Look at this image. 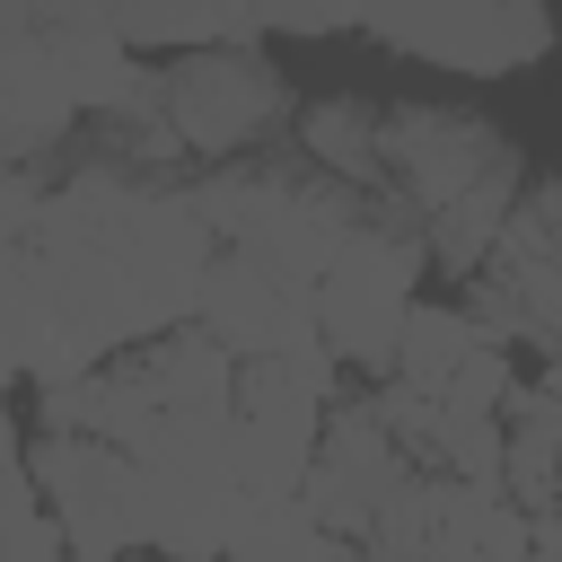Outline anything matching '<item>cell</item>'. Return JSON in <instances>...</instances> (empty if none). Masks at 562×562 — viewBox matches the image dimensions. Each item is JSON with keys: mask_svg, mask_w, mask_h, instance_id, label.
<instances>
[{"mask_svg": "<svg viewBox=\"0 0 562 562\" xmlns=\"http://www.w3.org/2000/svg\"><path fill=\"white\" fill-rule=\"evenodd\" d=\"M26 474H35V492H44L70 562H114V553L132 544V457H123V448L44 430Z\"/></svg>", "mask_w": 562, "mask_h": 562, "instance_id": "obj_4", "label": "cell"}, {"mask_svg": "<svg viewBox=\"0 0 562 562\" xmlns=\"http://www.w3.org/2000/svg\"><path fill=\"white\" fill-rule=\"evenodd\" d=\"M509 386H518L509 351H501V342H483V351H474V360H465V369L448 378V395H439V404H448V413H483V422H501Z\"/></svg>", "mask_w": 562, "mask_h": 562, "instance_id": "obj_12", "label": "cell"}, {"mask_svg": "<svg viewBox=\"0 0 562 562\" xmlns=\"http://www.w3.org/2000/svg\"><path fill=\"white\" fill-rule=\"evenodd\" d=\"M483 351V334L465 325V307H413L404 316V342H395V378L422 386V395H448V378Z\"/></svg>", "mask_w": 562, "mask_h": 562, "instance_id": "obj_10", "label": "cell"}, {"mask_svg": "<svg viewBox=\"0 0 562 562\" xmlns=\"http://www.w3.org/2000/svg\"><path fill=\"white\" fill-rule=\"evenodd\" d=\"M35 220H44V202H35V184L0 167V237H18V228H35Z\"/></svg>", "mask_w": 562, "mask_h": 562, "instance_id": "obj_13", "label": "cell"}, {"mask_svg": "<svg viewBox=\"0 0 562 562\" xmlns=\"http://www.w3.org/2000/svg\"><path fill=\"white\" fill-rule=\"evenodd\" d=\"M140 378L158 386L167 413H237V360L202 334V325H167L140 351Z\"/></svg>", "mask_w": 562, "mask_h": 562, "instance_id": "obj_8", "label": "cell"}, {"mask_svg": "<svg viewBox=\"0 0 562 562\" xmlns=\"http://www.w3.org/2000/svg\"><path fill=\"white\" fill-rule=\"evenodd\" d=\"M290 114V88L255 61V53H184L158 79V123L202 149V158H237L255 132H272Z\"/></svg>", "mask_w": 562, "mask_h": 562, "instance_id": "obj_1", "label": "cell"}, {"mask_svg": "<svg viewBox=\"0 0 562 562\" xmlns=\"http://www.w3.org/2000/svg\"><path fill=\"white\" fill-rule=\"evenodd\" d=\"M501 149H509V140H501L483 114H465V105H386V123H378L386 184H395L404 202H422V220L448 211L457 193H474V184L501 167Z\"/></svg>", "mask_w": 562, "mask_h": 562, "instance_id": "obj_3", "label": "cell"}, {"mask_svg": "<svg viewBox=\"0 0 562 562\" xmlns=\"http://www.w3.org/2000/svg\"><path fill=\"white\" fill-rule=\"evenodd\" d=\"M9 369H18V360H9V351H0V386H9Z\"/></svg>", "mask_w": 562, "mask_h": 562, "instance_id": "obj_16", "label": "cell"}, {"mask_svg": "<svg viewBox=\"0 0 562 562\" xmlns=\"http://www.w3.org/2000/svg\"><path fill=\"white\" fill-rule=\"evenodd\" d=\"M404 474H413L404 448H395V439L378 430V413L351 395V404L325 413L316 465H307V483H299V509L316 518V536H334V544H369V527H378V509H386V492H395Z\"/></svg>", "mask_w": 562, "mask_h": 562, "instance_id": "obj_2", "label": "cell"}, {"mask_svg": "<svg viewBox=\"0 0 562 562\" xmlns=\"http://www.w3.org/2000/svg\"><path fill=\"white\" fill-rule=\"evenodd\" d=\"M281 316H290V281H281V272H263L255 255L202 263V281H193V325H202L228 360H263V351L281 342Z\"/></svg>", "mask_w": 562, "mask_h": 562, "instance_id": "obj_5", "label": "cell"}, {"mask_svg": "<svg viewBox=\"0 0 562 562\" xmlns=\"http://www.w3.org/2000/svg\"><path fill=\"white\" fill-rule=\"evenodd\" d=\"M509 211H518V149H501V167L474 193H457L448 211L422 220V255L448 263V272H483L492 246H501V228H509Z\"/></svg>", "mask_w": 562, "mask_h": 562, "instance_id": "obj_6", "label": "cell"}, {"mask_svg": "<svg viewBox=\"0 0 562 562\" xmlns=\"http://www.w3.org/2000/svg\"><path fill=\"white\" fill-rule=\"evenodd\" d=\"M536 562H562V509H553V518H536Z\"/></svg>", "mask_w": 562, "mask_h": 562, "instance_id": "obj_14", "label": "cell"}, {"mask_svg": "<svg viewBox=\"0 0 562 562\" xmlns=\"http://www.w3.org/2000/svg\"><path fill=\"white\" fill-rule=\"evenodd\" d=\"M0 474H18V422H9V404H0Z\"/></svg>", "mask_w": 562, "mask_h": 562, "instance_id": "obj_15", "label": "cell"}, {"mask_svg": "<svg viewBox=\"0 0 562 562\" xmlns=\"http://www.w3.org/2000/svg\"><path fill=\"white\" fill-rule=\"evenodd\" d=\"M509 448H501V501L518 509V518H553L562 509V439H544V430H501Z\"/></svg>", "mask_w": 562, "mask_h": 562, "instance_id": "obj_11", "label": "cell"}, {"mask_svg": "<svg viewBox=\"0 0 562 562\" xmlns=\"http://www.w3.org/2000/svg\"><path fill=\"white\" fill-rule=\"evenodd\" d=\"M378 123H386V105H360V97H316V105H299V158H307L316 176H342V184H386Z\"/></svg>", "mask_w": 562, "mask_h": 562, "instance_id": "obj_9", "label": "cell"}, {"mask_svg": "<svg viewBox=\"0 0 562 562\" xmlns=\"http://www.w3.org/2000/svg\"><path fill=\"white\" fill-rule=\"evenodd\" d=\"M378 35L404 44V53H439L457 70H509V61H527L544 44V18L492 9V18H422V26H378Z\"/></svg>", "mask_w": 562, "mask_h": 562, "instance_id": "obj_7", "label": "cell"}]
</instances>
